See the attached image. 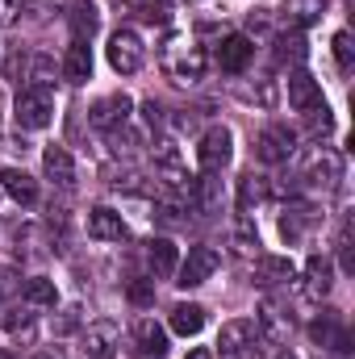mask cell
<instances>
[{
    "label": "cell",
    "mask_w": 355,
    "mask_h": 359,
    "mask_svg": "<svg viewBox=\"0 0 355 359\" xmlns=\"http://www.w3.org/2000/svg\"><path fill=\"white\" fill-rule=\"evenodd\" d=\"M63 80L67 84H88L92 80V50H88V42H72L67 46V55H63Z\"/></svg>",
    "instance_id": "e0dca14e"
},
{
    "label": "cell",
    "mask_w": 355,
    "mask_h": 359,
    "mask_svg": "<svg viewBox=\"0 0 355 359\" xmlns=\"http://www.w3.org/2000/svg\"><path fill=\"white\" fill-rule=\"evenodd\" d=\"M322 17H326V0H284V8H280V21L297 34L318 25Z\"/></svg>",
    "instance_id": "8fae6325"
},
{
    "label": "cell",
    "mask_w": 355,
    "mask_h": 359,
    "mask_svg": "<svg viewBox=\"0 0 355 359\" xmlns=\"http://www.w3.org/2000/svg\"><path fill=\"white\" fill-rule=\"evenodd\" d=\"M309 339L318 343V351H322V347H326V351H339V355L351 351V334H347L335 318H318V322L309 326Z\"/></svg>",
    "instance_id": "9a60e30c"
},
{
    "label": "cell",
    "mask_w": 355,
    "mask_h": 359,
    "mask_svg": "<svg viewBox=\"0 0 355 359\" xmlns=\"http://www.w3.org/2000/svg\"><path fill=\"white\" fill-rule=\"evenodd\" d=\"M159 4H172V0H159Z\"/></svg>",
    "instance_id": "74e56055"
},
{
    "label": "cell",
    "mask_w": 355,
    "mask_h": 359,
    "mask_svg": "<svg viewBox=\"0 0 355 359\" xmlns=\"http://www.w3.org/2000/svg\"><path fill=\"white\" fill-rule=\"evenodd\" d=\"M276 46H280V50H276L280 59H293V63H301V59H305V38H301L297 29H293V34H284Z\"/></svg>",
    "instance_id": "f546056e"
},
{
    "label": "cell",
    "mask_w": 355,
    "mask_h": 359,
    "mask_svg": "<svg viewBox=\"0 0 355 359\" xmlns=\"http://www.w3.org/2000/svg\"><path fill=\"white\" fill-rule=\"evenodd\" d=\"M330 284H335V268H330V259H326V255H309V264H305V288H309L314 297H326Z\"/></svg>",
    "instance_id": "44dd1931"
},
{
    "label": "cell",
    "mask_w": 355,
    "mask_h": 359,
    "mask_svg": "<svg viewBox=\"0 0 355 359\" xmlns=\"http://www.w3.org/2000/svg\"><path fill=\"white\" fill-rule=\"evenodd\" d=\"M117 343H121V330L109 318L92 322L88 330H84V351H88V359H113L117 355Z\"/></svg>",
    "instance_id": "ba28073f"
},
{
    "label": "cell",
    "mask_w": 355,
    "mask_h": 359,
    "mask_svg": "<svg viewBox=\"0 0 355 359\" xmlns=\"http://www.w3.org/2000/svg\"><path fill=\"white\" fill-rule=\"evenodd\" d=\"M134 347H138L142 359H163L168 355V334H163V326L151 322V318H142V322L134 326Z\"/></svg>",
    "instance_id": "5bb4252c"
},
{
    "label": "cell",
    "mask_w": 355,
    "mask_h": 359,
    "mask_svg": "<svg viewBox=\"0 0 355 359\" xmlns=\"http://www.w3.org/2000/svg\"><path fill=\"white\" fill-rule=\"evenodd\" d=\"M163 72L176 80V84H196L205 76V50L188 38H168L163 46Z\"/></svg>",
    "instance_id": "6da1fadb"
},
{
    "label": "cell",
    "mask_w": 355,
    "mask_h": 359,
    "mask_svg": "<svg viewBox=\"0 0 355 359\" xmlns=\"http://www.w3.org/2000/svg\"><path fill=\"white\" fill-rule=\"evenodd\" d=\"M255 339H260V326H255L251 318H234V322H226V326H222L217 347H222V355H243Z\"/></svg>",
    "instance_id": "30bf717a"
},
{
    "label": "cell",
    "mask_w": 355,
    "mask_h": 359,
    "mask_svg": "<svg viewBox=\"0 0 355 359\" xmlns=\"http://www.w3.org/2000/svg\"><path fill=\"white\" fill-rule=\"evenodd\" d=\"M147 259H151V271H155V276H176L180 255H176V247H172L168 238H155L151 251H147Z\"/></svg>",
    "instance_id": "d4e9b609"
},
{
    "label": "cell",
    "mask_w": 355,
    "mask_h": 359,
    "mask_svg": "<svg viewBox=\"0 0 355 359\" xmlns=\"http://www.w3.org/2000/svg\"><path fill=\"white\" fill-rule=\"evenodd\" d=\"M63 4H67V0H21V8H29L34 17H46L51 8H63Z\"/></svg>",
    "instance_id": "d6a6232c"
},
{
    "label": "cell",
    "mask_w": 355,
    "mask_h": 359,
    "mask_svg": "<svg viewBox=\"0 0 355 359\" xmlns=\"http://www.w3.org/2000/svg\"><path fill=\"white\" fill-rule=\"evenodd\" d=\"M21 13V0H0V25H13Z\"/></svg>",
    "instance_id": "836d02e7"
},
{
    "label": "cell",
    "mask_w": 355,
    "mask_h": 359,
    "mask_svg": "<svg viewBox=\"0 0 355 359\" xmlns=\"http://www.w3.org/2000/svg\"><path fill=\"white\" fill-rule=\"evenodd\" d=\"M339 176H343V163H339V155L330 147H314L305 155V163H301V180L314 184V188H335Z\"/></svg>",
    "instance_id": "5b68a950"
},
{
    "label": "cell",
    "mask_w": 355,
    "mask_h": 359,
    "mask_svg": "<svg viewBox=\"0 0 355 359\" xmlns=\"http://www.w3.org/2000/svg\"><path fill=\"white\" fill-rule=\"evenodd\" d=\"M72 29H76V42H92V34L100 29V13L92 4H72Z\"/></svg>",
    "instance_id": "484cf974"
},
{
    "label": "cell",
    "mask_w": 355,
    "mask_h": 359,
    "mask_svg": "<svg viewBox=\"0 0 355 359\" xmlns=\"http://www.w3.org/2000/svg\"><path fill=\"white\" fill-rule=\"evenodd\" d=\"M0 359H17V355H13V351H0Z\"/></svg>",
    "instance_id": "8d00e7d4"
},
{
    "label": "cell",
    "mask_w": 355,
    "mask_h": 359,
    "mask_svg": "<svg viewBox=\"0 0 355 359\" xmlns=\"http://www.w3.org/2000/svg\"><path fill=\"white\" fill-rule=\"evenodd\" d=\"M88 234L92 238H100V243H121L126 238V222H121V213L117 209H92L88 213Z\"/></svg>",
    "instance_id": "2e32d148"
},
{
    "label": "cell",
    "mask_w": 355,
    "mask_h": 359,
    "mask_svg": "<svg viewBox=\"0 0 355 359\" xmlns=\"http://www.w3.org/2000/svg\"><path fill=\"white\" fill-rule=\"evenodd\" d=\"M184 359H213V351H205V347H196V351H188Z\"/></svg>",
    "instance_id": "e575fe53"
},
{
    "label": "cell",
    "mask_w": 355,
    "mask_h": 359,
    "mask_svg": "<svg viewBox=\"0 0 355 359\" xmlns=\"http://www.w3.org/2000/svg\"><path fill=\"white\" fill-rule=\"evenodd\" d=\"M255 326L264 330L267 339H276V343H280V339H288V330H293V318H284V309H280L276 301H264V305H260V318H255Z\"/></svg>",
    "instance_id": "ffe728a7"
},
{
    "label": "cell",
    "mask_w": 355,
    "mask_h": 359,
    "mask_svg": "<svg viewBox=\"0 0 355 359\" xmlns=\"http://www.w3.org/2000/svg\"><path fill=\"white\" fill-rule=\"evenodd\" d=\"M0 301H4V292H0Z\"/></svg>",
    "instance_id": "f35d334b"
},
{
    "label": "cell",
    "mask_w": 355,
    "mask_h": 359,
    "mask_svg": "<svg viewBox=\"0 0 355 359\" xmlns=\"http://www.w3.org/2000/svg\"><path fill=\"white\" fill-rule=\"evenodd\" d=\"M335 63H339V72H351L355 67V46H351V34L347 29L335 34Z\"/></svg>",
    "instance_id": "f1b7e54d"
},
{
    "label": "cell",
    "mask_w": 355,
    "mask_h": 359,
    "mask_svg": "<svg viewBox=\"0 0 355 359\" xmlns=\"http://www.w3.org/2000/svg\"><path fill=\"white\" fill-rule=\"evenodd\" d=\"M142 59H147V50H142V38L134 29H117L109 38V67L117 76H134L142 67Z\"/></svg>",
    "instance_id": "277c9868"
},
{
    "label": "cell",
    "mask_w": 355,
    "mask_h": 359,
    "mask_svg": "<svg viewBox=\"0 0 355 359\" xmlns=\"http://www.w3.org/2000/svg\"><path fill=\"white\" fill-rule=\"evenodd\" d=\"M217 251L213 247H192L188 255H184V264H176V284L180 288H196V284H205L213 271H217Z\"/></svg>",
    "instance_id": "8992f818"
},
{
    "label": "cell",
    "mask_w": 355,
    "mask_h": 359,
    "mask_svg": "<svg viewBox=\"0 0 355 359\" xmlns=\"http://www.w3.org/2000/svg\"><path fill=\"white\" fill-rule=\"evenodd\" d=\"M130 301H134V305H151V301H155V288H151L147 280H134V284H130Z\"/></svg>",
    "instance_id": "1f68e13d"
},
{
    "label": "cell",
    "mask_w": 355,
    "mask_h": 359,
    "mask_svg": "<svg viewBox=\"0 0 355 359\" xmlns=\"http://www.w3.org/2000/svg\"><path fill=\"white\" fill-rule=\"evenodd\" d=\"M276 359H297V355H293V351H280V355H276Z\"/></svg>",
    "instance_id": "d590c367"
},
{
    "label": "cell",
    "mask_w": 355,
    "mask_h": 359,
    "mask_svg": "<svg viewBox=\"0 0 355 359\" xmlns=\"http://www.w3.org/2000/svg\"><path fill=\"white\" fill-rule=\"evenodd\" d=\"M21 297H25L29 305H42V309H55V305H59V288H55V280H46V276H29L25 288H21Z\"/></svg>",
    "instance_id": "603a6c76"
},
{
    "label": "cell",
    "mask_w": 355,
    "mask_h": 359,
    "mask_svg": "<svg viewBox=\"0 0 355 359\" xmlns=\"http://www.w3.org/2000/svg\"><path fill=\"white\" fill-rule=\"evenodd\" d=\"M0 184H4V192H8L17 205H34V201H38V184H34L29 172H21V168H8V172L0 176Z\"/></svg>",
    "instance_id": "d6986e66"
},
{
    "label": "cell",
    "mask_w": 355,
    "mask_h": 359,
    "mask_svg": "<svg viewBox=\"0 0 355 359\" xmlns=\"http://www.w3.org/2000/svg\"><path fill=\"white\" fill-rule=\"evenodd\" d=\"M314 222H318V213L301 205V209H293V213H284V217H280V238L293 247V243H301V238H305V230H309Z\"/></svg>",
    "instance_id": "7402d4cb"
},
{
    "label": "cell",
    "mask_w": 355,
    "mask_h": 359,
    "mask_svg": "<svg viewBox=\"0 0 355 359\" xmlns=\"http://www.w3.org/2000/svg\"><path fill=\"white\" fill-rule=\"evenodd\" d=\"M288 109H293V113H314V109H322V88H318V80H314L309 72H293V76H288Z\"/></svg>",
    "instance_id": "9c48e42d"
},
{
    "label": "cell",
    "mask_w": 355,
    "mask_h": 359,
    "mask_svg": "<svg viewBox=\"0 0 355 359\" xmlns=\"http://www.w3.org/2000/svg\"><path fill=\"white\" fill-rule=\"evenodd\" d=\"M234 247H239V255H255L260 251V234H255L247 213H239V222H234Z\"/></svg>",
    "instance_id": "4316f807"
},
{
    "label": "cell",
    "mask_w": 355,
    "mask_h": 359,
    "mask_svg": "<svg viewBox=\"0 0 355 359\" xmlns=\"http://www.w3.org/2000/svg\"><path fill=\"white\" fill-rule=\"evenodd\" d=\"M251 55H255V46H251L247 34H230V38H222V46H217V63H222V72H247Z\"/></svg>",
    "instance_id": "4fadbf2b"
},
{
    "label": "cell",
    "mask_w": 355,
    "mask_h": 359,
    "mask_svg": "<svg viewBox=\"0 0 355 359\" xmlns=\"http://www.w3.org/2000/svg\"><path fill=\"white\" fill-rule=\"evenodd\" d=\"M13 117H17L21 130H46L51 117H55V96H51V88H46V84L21 88L17 100H13Z\"/></svg>",
    "instance_id": "7a4b0ae2"
},
{
    "label": "cell",
    "mask_w": 355,
    "mask_h": 359,
    "mask_svg": "<svg viewBox=\"0 0 355 359\" xmlns=\"http://www.w3.org/2000/svg\"><path fill=\"white\" fill-rule=\"evenodd\" d=\"M230 159H234V134H230L226 126L205 130V138H201V147H196V163H201V172L222 176V172L230 168Z\"/></svg>",
    "instance_id": "3957f363"
},
{
    "label": "cell",
    "mask_w": 355,
    "mask_h": 359,
    "mask_svg": "<svg viewBox=\"0 0 355 359\" xmlns=\"http://www.w3.org/2000/svg\"><path fill=\"white\" fill-rule=\"evenodd\" d=\"M293 147H297V134L288 126H267L260 134V159L264 163H284L293 155Z\"/></svg>",
    "instance_id": "7c38bea8"
},
{
    "label": "cell",
    "mask_w": 355,
    "mask_h": 359,
    "mask_svg": "<svg viewBox=\"0 0 355 359\" xmlns=\"http://www.w3.org/2000/svg\"><path fill=\"white\" fill-rule=\"evenodd\" d=\"M130 109H134V100L126 96V92H113V96H100L96 104L88 109V121L96 130H117V126H126L130 121Z\"/></svg>",
    "instance_id": "52a82bcc"
},
{
    "label": "cell",
    "mask_w": 355,
    "mask_h": 359,
    "mask_svg": "<svg viewBox=\"0 0 355 359\" xmlns=\"http://www.w3.org/2000/svg\"><path fill=\"white\" fill-rule=\"evenodd\" d=\"M42 168H46V176L55 180L59 188H72L76 184V163H72V155L63 147H46L42 151Z\"/></svg>",
    "instance_id": "ac0fdd59"
},
{
    "label": "cell",
    "mask_w": 355,
    "mask_h": 359,
    "mask_svg": "<svg viewBox=\"0 0 355 359\" xmlns=\"http://www.w3.org/2000/svg\"><path fill=\"white\" fill-rule=\"evenodd\" d=\"M260 271H264L267 284H284V280H293V264H288V259H276V255L260 259Z\"/></svg>",
    "instance_id": "83f0119b"
},
{
    "label": "cell",
    "mask_w": 355,
    "mask_h": 359,
    "mask_svg": "<svg viewBox=\"0 0 355 359\" xmlns=\"http://www.w3.org/2000/svg\"><path fill=\"white\" fill-rule=\"evenodd\" d=\"M260 196H264L260 180H255V176H243V184H239V209L247 213V209H251V201H260Z\"/></svg>",
    "instance_id": "4dcf8cb0"
},
{
    "label": "cell",
    "mask_w": 355,
    "mask_h": 359,
    "mask_svg": "<svg viewBox=\"0 0 355 359\" xmlns=\"http://www.w3.org/2000/svg\"><path fill=\"white\" fill-rule=\"evenodd\" d=\"M172 330L184 334V339L201 334V330H205V309H201V305H176V309H172Z\"/></svg>",
    "instance_id": "cb8c5ba5"
}]
</instances>
